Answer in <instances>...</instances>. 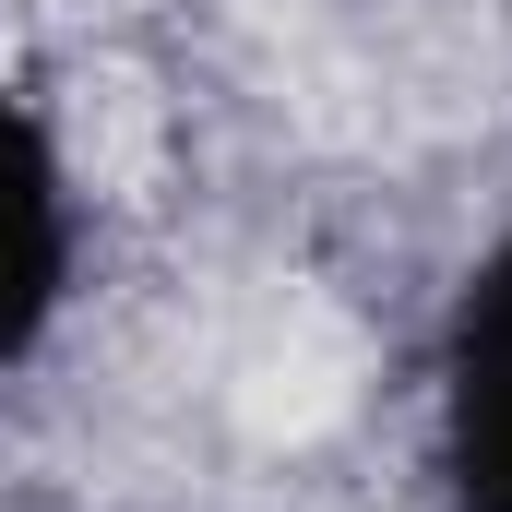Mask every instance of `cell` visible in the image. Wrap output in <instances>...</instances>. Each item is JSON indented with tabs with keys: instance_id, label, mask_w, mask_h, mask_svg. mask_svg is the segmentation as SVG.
Listing matches in <instances>:
<instances>
[{
	"instance_id": "obj_1",
	"label": "cell",
	"mask_w": 512,
	"mask_h": 512,
	"mask_svg": "<svg viewBox=\"0 0 512 512\" xmlns=\"http://www.w3.org/2000/svg\"><path fill=\"white\" fill-rule=\"evenodd\" d=\"M358 382H370V334L334 298H274L251 322V346H239V370H227V393H239V417H251L262 441L334 429L358 405Z\"/></svg>"
},
{
	"instance_id": "obj_2",
	"label": "cell",
	"mask_w": 512,
	"mask_h": 512,
	"mask_svg": "<svg viewBox=\"0 0 512 512\" xmlns=\"http://www.w3.org/2000/svg\"><path fill=\"white\" fill-rule=\"evenodd\" d=\"M60 143H72V179L96 203H143L167 179V96L143 72H72L60 96Z\"/></svg>"
}]
</instances>
